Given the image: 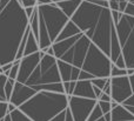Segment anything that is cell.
Segmentation results:
<instances>
[{"mask_svg":"<svg viewBox=\"0 0 134 121\" xmlns=\"http://www.w3.org/2000/svg\"><path fill=\"white\" fill-rule=\"evenodd\" d=\"M71 21L114 64L121 56L120 45L109 8L82 0Z\"/></svg>","mask_w":134,"mask_h":121,"instance_id":"obj_1","label":"cell"},{"mask_svg":"<svg viewBox=\"0 0 134 121\" xmlns=\"http://www.w3.org/2000/svg\"><path fill=\"white\" fill-rule=\"evenodd\" d=\"M28 24L25 9L16 0H11L0 9V66L15 60Z\"/></svg>","mask_w":134,"mask_h":121,"instance_id":"obj_2","label":"cell"},{"mask_svg":"<svg viewBox=\"0 0 134 121\" xmlns=\"http://www.w3.org/2000/svg\"><path fill=\"white\" fill-rule=\"evenodd\" d=\"M68 107V95L40 91L19 107L32 121H51Z\"/></svg>","mask_w":134,"mask_h":121,"instance_id":"obj_3","label":"cell"},{"mask_svg":"<svg viewBox=\"0 0 134 121\" xmlns=\"http://www.w3.org/2000/svg\"><path fill=\"white\" fill-rule=\"evenodd\" d=\"M24 85L31 87L37 93L40 91H47L65 94L64 85L57 65V59L47 54H44L39 65L28 77Z\"/></svg>","mask_w":134,"mask_h":121,"instance_id":"obj_4","label":"cell"},{"mask_svg":"<svg viewBox=\"0 0 134 121\" xmlns=\"http://www.w3.org/2000/svg\"><path fill=\"white\" fill-rule=\"evenodd\" d=\"M112 18L126 70H134V18L120 12H112Z\"/></svg>","mask_w":134,"mask_h":121,"instance_id":"obj_5","label":"cell"},{"mask_svg":"<svg viewBox=\"0 0 134 121\" xmlns=\"http://www.w3.org/2000/svg\"><path fill=\"white\" fill-rule=\"evenodd\" d=\"M38 14H39V21L45 26L47 31L48 38L53 44L67 25L69 19L61 12V9L55 4L41 5L37 6Z\"/></svg>","mask_w":134,"mask_h":121,"instance_id":"obj_6","label":"cell"},{"mask_svg":"<svg viewBox=\"0 0 134 121\" xmlns=\"http://www.w3.org/2000/svg\"><path fill=\"white\" fill-rule=\"evenodd\" d=\"M98 101L93 99H85L79 96H68V108L73 121H87L91 112L95 107Z\"/></svg>","mask_w":134,"mask_h":121,"instance_id":"obj_7","label":"cell"},{"mask_svg":"<svg viewBox=\"0 0 134 121\" xmlns=\"http://www.w3.org/2000/svg\"><path fill=\"white\" fill-rule=\"evenodd\" d=\"M111 81V98L112 101L118 105H122L126 100L132 96V85H131L130 77H116L109 78Z\"/></svg>","mask_w":134,"mask_h":121,"instance_id":"obj_8","label":"cell"},{"mask_svg":"<svg viewBox=\"0 0 134 121\" xmlns=\"http://www.w3.org/2000/svg\"><path fill=\"white\" fill-rule=\"evenodd\" d=\"M44 52L39 51L34 54H31L28 56H24L20 60V66H19V73L18 78H16V82L20 84H25L26 80L28 79L32 72L37 68V66L39 65L41 58L44 56Z\"/></svg>","mask_w":134,"mask_h":121,"instance_id":"obj_9","label":"cell"},{"mask_svg":"<svg viewBox=\"0 0 134 121\" xmlns=\"http://www.w3.org/2000/svg\"><path fill=\"white\" fill-rule=\"evenodd\" d=\"M37 92L34 89H32L31 87L26 86L24 84H20V82H16L14 85L13 92H12V96L9 102L13 103L16 108H19L23 103H25L27 100H30L33 95H35Z\"/></svg>","mask_w":134,"mask_h":121,"instance_id":"obj_10","label":"cell"},{"mask_svg":"<svg viewBox=\"0 0 134 121\" xmlns=\"http://www.w3.org/2000/svg\"><path fill=\"white\" fill-rule=\"evenodd\" d=\"M57 65H58L59 74H60L61 81L63 82L79 81L81 70H79V68L69 65V64L64 62V61H61V60H57Z\"/></svg>","mask_w":134,"mask_h":121,"instance_id":"obj_11","label":"cell"},{"mask_svg":"<svg viewBox=\"0 0 134 121\" xmlns=\"http://www.w3.org/2000/svg\"><path fill=\"white\" fill-rule=\"evenodd\" d=\"M72 95L79 96V98L97 100L94 91H93V85H92V82H91V80H80V81H76Z\"/></svg>","mask_w":134,"mask_h":121,"instance_id":"obj_12","label":"cell"},{"mask_svg":"<svg viewBox=\"0 0 134 121\" xmlns=\"http://www.w3.org/2000/svg\"><path fill=\"white\" fill-rule=\"evenodd\" d=\"M81 2H82V0H64V1L58 2L55 5L61 9V12L65 14L67 18L71 20V18L74 15V13L79 8Z\"/></svg>","mask_w":134,"mask_h":121,"instance_id":"obj_13","label":"cell"},{"mask_svg":"<svg viewBox=\"0 0 134 121\" xmlns=\"http://www.w3.org/2000/svg\"><path fill=\"white\" fill-rule=\"evenodd\" d=\"M39 44H38L37 39L34 38V35L32 34V32H30L27 38V42H26L25 49H24V56H28L31 54H34L37 52H39ZM23 56V58H24Z\"/></svg>","mask_w":134,"mask_h":121,"instance_id":"obj_14","label":"cell"},{"mask_svg":"<svg viewBox=\"0 0 134 121\" xmlns=\"http://www.w3.org/2000/svg\"><path fill=\"white\" fill-rule=\"evenodd\" d=\"M9 115H11L12 121H32L27 115L24 114L19 108H16V110H14L13 112H11Z\"/></svg>","mask_w":134,"mask_h":121,"instance_id":"obj_15","label":"cell"},{"mask_svg":"<svg viewBox=\"0 0 134 121\" xmlns=\"http://www.w3.org/2000/svg\"><path fill=\"white\" fill-rule=\"evenodd\" d=\"M14 85H15V81L7 78L6 85H5V96H6L7 102H9V100H11V96H12V92H13V88H14Z\"/></svg>","mask_w":134,"mask_h":121,"instance_id":"obj_16","label":"cell"},{"mask_svg":"<svg viewBox=\"0 0 134 121\" xmlns=\"http://www.w3.org/2000/svg\"><path fill=\"white\" fill-rule=\"evenodd\" d=\"M19 66H20V60H14L13 61V66H12L11 71L8 73V79L14 80L16 81V78H18V73H19Z\"/></svg>","mask_w":134,"mask_h":121,"instance_id":"obj_17","label":"cell"},{"mask_svg":"<svg viewBox=\"0 0 134 121\" xmlns=\"http://www.w3.org/2000/svg\"><path fill=\"white\" fill-rule=\"evenodd\" d=\"M101 117H104V113H102V111L100 110L99 105H98V102H97L95 107L93 108V111L91 112V114H90V117H88L87 121H97L98 119H100Z\"/></svg>","mask_w":134,"mask_h":121,"instance_id":"obj_18","label":"cell"},{"mask_svg":"<svg viewBox=\"0 0 134 121\" xmlns=\"http://www.w3.org/2000/svg\"><path fill=\"white\" fill-rule=\"evenodd\" d=\"M126 75H127V70H121V68H118L115 65H113V64L111 65V78L126 77Z\"/></svg>","mask_w":134,"mask_h":121,"instance_id":"obj_19","label":"cell"},{"mask_svg":"<svg viewBox=\"0 0 134 121\" xmlns=\"http://www.w3.org/2000/svg\"><path fill=\"white\" fill-rule=\"evenodd\" d=\"M108 81H109V78H94V79L91 80L92 85L97 86L98 88H100L101 91L104 89V87L106 86V84H107Z\"/></svg>","mask_w":134,"mask_h":121,"instance_id":"obj_20","label":"cell"},{"mask_svg":"<svg viewBox=\"0 0 134 121\" xmlns=\"http://www.w3.org/2000/svg\"><path fill=\"white\" fill-rule=\"evenodd\" d=\"M130 80H131V85H132V91H133V94L128 100H126L125 102L122 103V106L125 108H130V107H134V74L132 77H130Z\"/></svg>","mask_w":134,"mask_h":121,"instance_id":"obj_21","label":"cell"},{"mask_svg":"<svg viewBox=\"0 0 134 121\" xmlns=\"http://www.w3.org/2000/svg\"><path fill=\"white\" fill-rule=\"evenodd\" d=\"M7 81V77L5 74H0V98L4 101L6 100V96H5V85H6Z\"/></svg>","mask_w":134,"mask_h":121,"instance_id":"obj_22","label":"cell"},{"mask_svg":"<svg viewBox=\"0 0 134 121\" xmlns=\"http://www.w3.org/2000/svg\"><path fill=\"white\" fill-rule=\"evenodd\" d=\"M111 102H112V101H111ZM111 102H106V101H98V105H99L100 110L102 111L104 115L107 114V113H111V111H112Z\"/></svg>","mask_w":134,"mask_h":121,"instance_id":"obj_23","label":"cell"},{"mask_svg":"<svg viewBox=\"0 0 134 121\" xmlns=\"http://www.w3.org/2000/svg\"><path fill=\"white\" fill-rule=\"evenodd\" d=\"M7 113H8V102L0 101V120L4 119Z\"/></svg>","mask_w":134,"mask_h":121,"instance_id":"obj_24","label":"cell"},{"mask_svg":"<svg viewBox=\"0 0 134 121\" xmlns=\"http://www.w3.org/2000/svg\"><path fill=\"white\" fill-rule=\"evenodd\" d=\"M19 4L23 8H28V7H37V0H19Z\"/></svg>","mask_w":134,"mask_h":121,"instance_id":"obj_25","label":"cell"},{"mask_svg":"<svg viewBox=\"0 0 134 121\" xmlns=\"http://www.w3.org/2000/svg\"><path fill=\"white\" fill-rule=\"evenodd\" d=\"M108 8L112 12H119V0H108Z\"/></svg>","mask_w":134,"mask_h":121,"instance_id":"obj_26","label":"cell"},{"mask_svg":"<svg viewBox=\"0 0 134 121\" xmlns=\"http://www.w3.org/2000/svg\"><path fill=\"white\" fill-rule=\"evenodd\" d=\"M122 14H126V15H130V16H133V18H134V5L128 2L127 7H126L125 12H124Z\"/></svg>","mask_w":134,"mask_h":121,"instance_id":"obj_27","label":"cell"},{"mask_svg":"<svg viewBox=\"0 0 134 121\" xmlns=\"http://www.w3.org/2000/svg\"><path fill=\"white\" fill-rule=\"evenodd\" d=\"M66 119V111H64L63 113H60L59 115H57L54 119H52L51 121H65Z\"/></svg>","mask_w":134,"mask_h":121,"instance_id":"obj_28","label":"cell"},{"mask_svg":"<svg viewBox=\"0 0 134 121\" xmlns=\"http://www.w3.org/2000/svg\"><path fill=\"white\" fill-rule=\"evenodd\" d=\"M24 9H25V14L27 15L28 20H30V18L33 15V13H34L35 7H28V8H24Z\"/></svg>","mask_w":134,"mask_h":121,"instance_id":"obj_29","label":"cell"},{"mask_svg":"<svg viewBox=\"0 0 134 121\" xmlns=\"http://www.w3.org/2000/svg\"><path fill=\"white\" fill-rule=\"evenodd\" d=\"M98 101H106V102H111L112 98L109 95H107V94L102 93L101 95H100V98H99V100H98Z\"/></svg>","mask_w":134,"mask_h":121,"instance_id":"obj_30","label":"cell"},{"mask_svg":"<svg viewBox=\"0 0 134 121\" xmlns=\"http://www.w3.org/2000/svg\"><path fill=\"white\" fill-rule=\"evenodd\" d=\"M102 93H105V94L111 96V81H108L106 84V86H105L104 89H102Z\"/></svg>","mask_w":134,"mask_h":121,"instance_id":"obj_31","label":"cell"},{"mask_svg":"<svg viewBox=\"0 0 134 121\" xmlns=\"http://www.w3.org/2000/svg\"><path fill=\"white\" fill-rule=\"evenodd\" d=\"M93 91H94V94H95V98H97V100H99L100 95L102 94V91L100 88H98L97 86H94V85H93Z\"/></svg>","mask_w":134,"mask_h":121,"instance_id":"obj_32","label":"cell"},{"mask_svg":"<svg viewBox=\"0 0 134 121\" xmlns=\"http://www.w3.org/2000/svg\"><path fill=\"white\" fill-rule=\"evenodd\" d=\"M52 4V0H37V6H41V5H49Z\"/></svg>","mask_w":134,"mask_h":121,"instance_id":"obj_33","label":"cell"},{"mask_svg":"<svg viewBox=\"0 0 134 121\" xmlns=\"http://www.w3.org/2000/svg\"><path fill=\"white\" fill-rule=\"evenodd\" d=\"M65 121H73V118H72L68 107H67V110H66V119H65Z\"/></svg>","mask_w":134,"mask_h":121,"instance_id":"obj_34","label":"cell"},{"mask_svg":"<svg viewBox=\"0 0 134 121\" xmlns=\"http://www.w3.org/2000/svg\"><path fill=\"white\" fill-rule=\"evenodd\" d=\"M14 110H16V107L13 105V103H11V102H8V113H11V112H13Z\"/></svg>","mask_w":134,"mask_h":121,"instance_id":"obj_35","label":"cell"},{"mask_svg":"<svg viewBox=\"0 0 134 121\" xmlns=\"http://www.w3.org/2000/svg\"><path fill=\"white\" fill-rule=\"evenodd\" d=\"M0 121H12V119H11V115H9V113H7V114L5 115L4 119H1Z\"/></svg>","mask_w":134,"mask_h":121,"instance_id":"obj_36","label":"cell"},{"mask_svg":"<svg viewBox=\"0 0 134 121\" xmlns=\"http://www.w3.org/2000/svg\"><path fill=\"white\" fill-rule=\"evenodd\" d=\"M133 74H134V70H133V68H127V75H128V77H132Z\"/></svg>","mask_w":134,"mask_h":121,"instance_id":"obj_37","label":"cell"},{"mask_svg":"<svg viewBox=\"0 0 134 121\" xmlns=\"http://www.w3.org/2000/svg\"><path fill=\"white\" fill-rule=\"evenodd\" d=\"M97 121H106V119H105V115H104V117H101L100 119H98Z\"/></svg>","mask_w":134,"mask_h":121,"instance_id":"obj_38","label":"cell"},{"mask_svg":"<svg viewBox=\"0 0 134 121\" xmlns=\"http://www.w3.org/2000/svg\"><path fill=\"white\" fill-rule=\"evenodd\" d=\"M130 121H134V120H130Z\"/></svg>","mask_w":134,"mask_h":121,"instance_id":"obj_39","label":"cell"}]
</instances>
